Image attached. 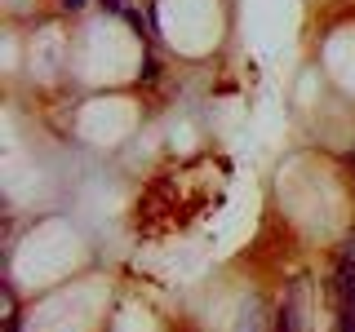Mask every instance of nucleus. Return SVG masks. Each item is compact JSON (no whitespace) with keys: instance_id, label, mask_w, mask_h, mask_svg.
I'll use <instances>...</instances> for the list:
<instances>
[{"instance_id":"20e7f679","label":"nucleus","mask_w":355,"mask_h":332,"mask_svg":"<svg viewBox=\"0 0 355 332\" xmlns=\"http://www.w3.org/2000/svg\"><path fill=\"white\" fill-rule=\"evenodd\" d=\"M85 5H89V0H58V9H62V14H80Z\"/></svg>"},{"instance_id":"7ed1b4c3","label":"nucleus","mask_w":355,"mask_h":332,"mask_svg":"<svg viewBox=\"0 0 355 332\" xmlns=\"http://www.w3.org/2000/svg\"><path fill=\"white\" fill-rule=\"evenodd\" d=\"M98 5H103V14H111V18H125V0H98Z\"/></svg>"},{"instance_id":"f03ea898","label":"nucleus","mask_w":355,"mask_h":332,"mask_svg":"<svg viewBox=\"0 0 355 332\" xmlns=\"http://www.w3.org/2000/svg\"><path fill=\"white\" fill-rule=\"evenodd\" d=\"M125 22H129V27H133V36H138V40H147V36H142V31H147V27H142V14H138V9H125Z\"/></svg>"},{"instance_id":"f257e3e1","label":"nucleus","mask_w":355,"mask_h":332,"mask_svg":"<svg viewBox=\"0 0 355 332\" xmlns=\"http://www.w3.org/2000/svg\"><path fill=\"white\" fill-rule=\"evenodd\" d=\"M155 75H160V62H155V53H147V58H142V71H138V80H155Z\"/></svg>"}]
</instances>
